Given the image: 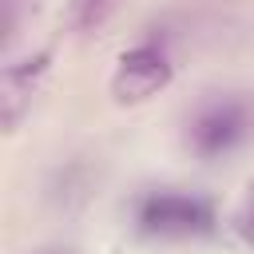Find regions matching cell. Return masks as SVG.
I'll return each mask as SVG.
<instances>
[{"label": "cell", "mask_w": 254, "mask_h": 254, "mask_svg": "<svg viewBox=\"0 0 254 254\" xmlns=\"http://www.w3.org/2000/svg\"><path fill=\"white\" fill-rule=\"evenodd\" d=\"M139 222L147 230H159V234H190V230H202L210 222V210H206V202H198L190 194L163 190V194L143 198Z\"/></svg>", "instance_id": "7a4b0ae2"}, {"label": "cell", "mask_w": 254, "mask_h": 254, "mask_svg": "<svg viewBox=\"0 0 254 254\" xmlns=\"http://www.w3.org/2000/svg\"><path fill=\"white\" fill-rule=\"evenodd\" d=\"M242 131H246V111H242V103H214V107H206L198 119H194V131H190V139H194V147L202 151V155H222L226 147H234L238 139H242Z\"/></svg>", "instance_id": "3957f363"}, {"label": "cell", "mask_w": 254, "mask_h": 254, "mask_svg": "<svg viewBox=\"0 0 254 254\" xmlns=\"http://www.w3.org/2000/svg\"><path fill=\"white\" fill-rule=\"evenodd\" d=\"M171 83V64L155 44H139L131 52L119 56L115 75H111V91L119 103H143L155 91H163Z\"/></svg>", "instance_id": "6da1fadb"}, {"label": "cell", "mask_w": 254, "mask_h": 254, "mask_svg": "<svg viewBox=\"0 0 254 254\" xmlns=\"http://www.w3.org/2000/svg\"><path fill=\"white\" fill-rule=\"evenodd\" d=\"M111 0H75V24L79 28H95L103 16H107Z\"/></svg>", "instance_id": "277c9868"}, {"label": "cell", "mask_w": 254, "mask_h": 254, "mask_svg": "<svg viewBox=\"0 0 254 254\" xmlns=\"http://www.w3.org/2000/svg\"><path fill=\"white\" fill-rule=\"evenodd\" d=\"M238 230L254 242V183H250V190H246V198H242V210H238Z\"/></svg>", "instance_id": "5b68a950"}]
</instances>
